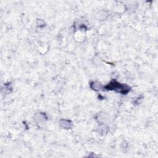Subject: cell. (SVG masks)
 Here are the masks:
<instances>
[{"mask_svg":"<svg viewBox=\"0 0 158 158\" xmlns=\"http://www.w3.org/2000/svg\"><path fill=\"white\" fill-rule=\"evenodd\" d=\"M105 88L108 90H115L118 93L122 94H126L130 90V88L128 86L126 85L120 84L115 81H112L107 85L105 86Z\"/></svg>","mask_w":158,"mask_h":158,"instance_id":"6da1fadb","label":"cell"}]
</instances>
